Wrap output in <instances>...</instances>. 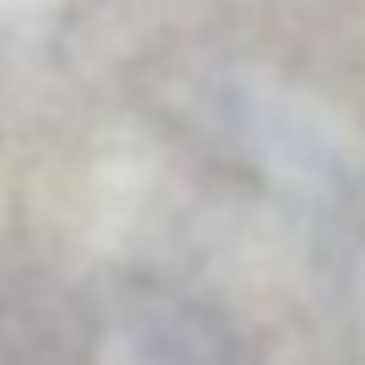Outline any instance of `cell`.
I'll use <instances>...</instances> for the list:
<instances>
[{
  "label": "cell",
  "instance_id": "cell-1",
  "mask_svg": "<svg viewBox=\"0 0 365 365\" xmlns=\"http://www.w3.org/2000/svg\"><path fill=\"white\" fill-rule=\"evenodd\" d=\"M97 328L70 285L43 269L0 274V360L6 365H91Z\"/></svg>",
  "mask_w": 365,
  "mask_h": 365
}]
</instances>
